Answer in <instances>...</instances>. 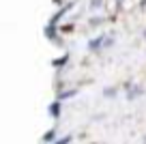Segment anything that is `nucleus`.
Segmentation results:
<instances>
[{"instance_id": "nucleus-1", "label": "nucleus", "mask_w": 146, "mask_h": 144, "mask_svg": "<svg viewBox=\"0 0 146 144\" xmlns=\"http://www.w3.org/2000/svg\"><path fill=\"white\" fill-rule=\"evenodd\" d=\"M110 43H112V39H105V41H103V37H99V39H95V41H90V43H88V50L95 52L99 45H110Z\"/></svg>"}, {"instance_id": "nucleus-2", "label": "nucleus", "mask_w": 146, "mask_h": 144, "mask_svg": "<svg viewBox=\"0 0 146 144\" xmlns=\"http://www.w3.org/2000/svg\"><path fill=\"white\" fill-rule=\"evenodd\" d=\"M50 116H54V118L60 116V103H58V101H54V103L50 105Z\"/></svg>"}, {"instance_id": "nucleus-3", "label": "nucleus", "mask_w": 146, "mask_h": 144, "mask_svg": "<svg viewBox=\"0 0 146 144\" xmlns=\"http://www.w3.org/2000/svg\"><path fill=\"white\" fill-rule=\"evenodd\" d=\"M54 138H56V131L52 129V131H47V133L43 135V142H54Z\"/></svg>"}, {"instance_id": "nucleus-4", "label": "nucleus", "mask_w": 146, "mask_h": 144, "mask_svg": "<svg viewBox=\"0 0 146 144\" xmlns=\"http://www.w3.org/2000/svg\"><path fill=\"white\" fill-rule=\"evenodd\" d=\"M56 144H71V135H64V138L56 140Z\"/></svg>"}, {"instance_id": "nucleus-5", "label": "nucleus", "mask_w": 146, "mask_h": 144, "mask_svg": "<svg viewBox=\"0 0 146 144\" xmlns=\"http://www.w3.org/2000/svg\"><path fill=\"white\" fill-rule=\"evenodd\" d=\"M75 93H78V90H67V93H62V95H60V99H67V97H73Z\"/></svg>"}]
</instances>
